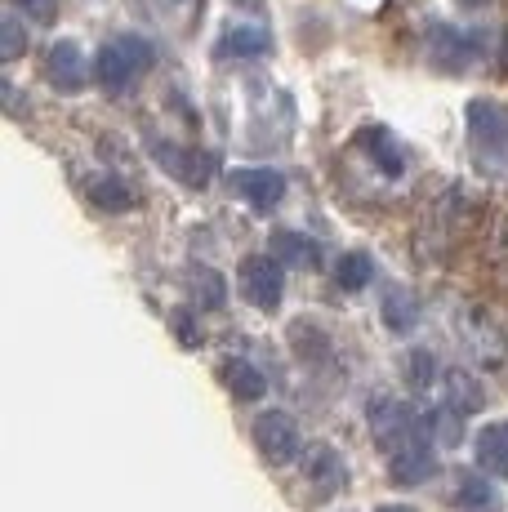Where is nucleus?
Instances as JSON below:
<instances>
[{
    "label": "nucleus",
    "instance_id": "f257e3e1",
    "mask_svg": "<svg viewBox=\"0 0 508 512\" xmlns=\"http://www.w3.org/2000/svg\"><path fill=\"white\" fill-rule=\"evenodd\" d=\"M468 121V147L473 161L495 179H508V103L495 98H473L464 112Z\"/></svg>",
    "mask_w": 508,
    "mask_h": 512
},
{
    "label": "nucleus",
    "instance_id": "f03ea898",
    "mask_svg": "<svg viewBox=\"0 0 508 512\" xmlns=\"http://www.w3.org/2000/svg\"><path fill=\"white\" fill-rule=\"evenodd\" d=\"M156 63V49L143 36H112L99 49V81L107 94H125Z\"/></svg>",
    "mask_w": 508,
    "mask_h": 512
},
{
    "label": "nucleus",
    "instance_id": "7ed1b4c3",
    "mask_svg": "<svg viewBox=\"0 0 508 512\" xmlns=\"http://www.w3.org/2000/svg\"><path fill=\"white\" fill-rule=\"evenodd\" d=\"M254 446H259V455L268 459L272 468H286L299 459L304 441H299V428L286 410H263V415L254 419Z\"/></svg>",
    "mask_w": 508,
    "mask_h": 512
},
{
    "label": "nucleus",
    "instance_id": "20e7f679",
    "mask_svg": "<svg viewBox=\"0 0 508 512\" xmlns=\"http://www.w3.org/2000/svg\"><path fill=\"white\" fill-rule=\"evenodd\" d=\"M366 423H370V437H375L379 446L393 455L397 446H406V441L415 437L419 415L406 406V401H397V397H375L366 406Z\"/></svg>",
    "mask_w": 508,
    "mask_h": 512
},
{
    "label": "nucleus",
    "instance_id": "39448f33",
    "mask_svg": "<svg viewBox=\"0 0 508 512\" xmlns=\"http://www.w3.org/2000/svg\"><path fill=\"white\" fill-rule=\"evenodd\" d=\"M281 290H286V277H281V259H268V254H250V259H241V294H246L250 308L277 312Z\"/></svg>",
    "mask_w": 508,
    "mask_h": 512
},
{
    "label": "nucleus",
    "instance_id": "423d86ee",
    "mask_svg": "<svg viewBox=\"0 0 508 512\" xmlns=\"http://www.w3.org/2000/svg\"><path fill=\"white\" fill-rule=\"evenodd\" d=\"M482 45H477L473 32H459L451 23H433L428 27V63L442 67V72H464V67L477 63Z\"/></svg>",
    "mask_w": 508,
    "mask_h": 512
},
{
    "label": "nucleus",
    "instance_id": "0eeeda50",
    "mask_svg": "<svg viewBox=\"0 0 508 512\" xmlns=\"http://www.w3.org/2000/svg\"><path fill=\"white\" fill-rule=\"evenodd\" d=\"M45 76H50L54 90L76 94L90 81V63H85V49L76 41H54L50 54H45Z\"/></svg>",
    "mask_w": 508,
    "mask_h": 512
},
{
    "label": "nucleus",
    "instance_id": "6e6552de",
    "mask_svg": "<svg viewBox=\"0 0 508 512\" xmlns=\"http://www.w3.org/2000/svg\"><path fill=\"white\" fill-rule=\"evenodd\" d=\"M152 156L165 165V174H174L188 187H205L214 174V156L197 152V147H174V143H152Z\"/></svg>",
    "mask_w": 508,
    "mask_h": 512
},
{
    "label": "nucleus",
    "instance_id": "1a4fd4ad",
    "mask_svg": "<svg viewBox=\"0 0 508 512\" xmlns=\"http://www.w3.org/2000/svg\"><path fill=\"white\" fill-rule=\"evenodd\" d=\"M388 472H393L397 486H424V481L437 472L433 441H424V437L415 432V437H410L406 446H397V450H393V459H388Z\"/></svg>",
    "mask_w": 508,
    "mask_h": 512
},
{
    "label": "nucleus",
    "instance_id": "9d476101",
    "mask_svg": "<svg viewBox=\"0 0 508 512\" xmlns=\"http://www.w3.org/2000/svg\"><path fill=\"white\" fill-rule=\"evenodd\" d=\"M232 187H237L241 201H246L250 210H259V214L277 210V201L286 196V179H281L277 170H241L237 179H232Z\"/></svg>",
    "mask_w": 508,
    "mask_h": 512
},
{
    "label": "nucleus",
    "instance_id": "9b49d317",
    "mask_svg": "<svg viewBox=\"0 0 508 512\" xmlns=\"http://www.w3.org/2000/svg\"><path fill=\"white\" fill-rule=\"evenodd\" d=\"M268 49H272L268 27H259V23H237V27H228V32L219 36L214 54L228 58V63H237V58H263Z\"/></svg>",
    "mask_w": 508,
    "mask_h": 512
},
{
    "label": "nucleus",
    "instance_id": "f8f14e48",
    "mask_svg": "<svg viewBox=\"0 0 508 512\" xmlns=\"http://www.w3.org/2000/svg\"><path fill=\"white\" fill-rule=\"evenodd\" d=\"M357 147L370 156V161L379 165V174H388V179H397V174L406 170V156H402V143L393 139V134L384 130V125H366V130L357 134Z\"/></svg>",
    "mask_w": 508,
    "mask_h": 512
},
{
    "label": "nucleus",
    "instance_id": "ddd939ff",
    "mask_svg": "<svg viewBox=\"0 0 508 512\" xmlns=\"http://www.w3.org/2000/svg\"><path fill=\"white\" fill-rule=\"evenodd\" d=\"M482 383L473 379V374H464V370H451L442 379V406H451L455 415H477V410H482Z\"/></svg>",
    "mask_w": 508,
    "mask_h": 512
},
{
    "label": "nucleus",
    "instance_id": "4468645a",
    "mask_svg": "<svg viewBox=\"0 0 508 512\" xmlns=\"http://www.w3.org/2000/svg\"><path fill=\"white\" fill-rule=\"evenodd\" d=\"M308 477H312V486H317L321 495H335V490H344L348 468H344V459H339V450H330V446L308 450Z\"/></svg>",
    "mask_w": 508,
    "mask_h": 512
},
{
    "label": "nucleus",
    "instance_id": "2eb2a0df",
    "mask_svg": "<svg viewBox=\"0 0 508 512\" xmlns=\"http://www.w3.org/2000/svg\"><path fill=\"white\" fill-rule=\"evenodd\" d=\"M451 499H455V508H464V512H500V490L486 477H473V472H464V477L455 481Z\"/></svg>",
    "mask_w": 508,
    "mask_h": 512
},
{
    "label": "nucleus",
    "instance_id": "dca6fc26",
    "mask_svg": "<svg viewBox=\"0 0 508 512\" xmlns=\"http://www.w3.org/2000/svg\"><path fill=\"white\" fill-rule=\"evenodd\" d=\"M223 383H228V392L237 401H259L263 392H268V379H263V370H254L250 361H241V357L223 361Z\"/></svg>",
    "mask_w": 508,
    "mask_h": 512
},
{
    "label": "nucleus",
    "instance_id": "f3484780",
    "mask_svg": "<svg viewBox=\"0 0 508 512\" xmlns=\"http://www.w3.org/2000/svg\"><path fill=\"white\" fill-rule=\"evenodd\" d=\"M477 464H482L486 472H508V423L500 428V423H491V428L477 432Z\"/></svg>",
    "mask_w": 508,
    "mask_h": 512
},
{
    "label": "nucleus",
    "instance_id": "a211bd4d",
    "mask_svg": "<svg viewBox=\"0 0 508 512\" xmlns=\"http://www.w3.org/2000/svg\"><path fill=\"white\" fill-rule=\"evenodd\" d=\"M148 5L170 32H192V27L201 23L205 0H148Z\"/></svg>",
    "mask_w": 508,
    "mask_h": 512
},
{
    "label": "nucleus",
    "instance_id": "6ab92c4d",
    "mask_svg": "<svg viewBox=\"0 0 508 512\" xmlns=\"http://www.w3.org/2000/svg\"><path fill=\"white\" fill-rule=\"evenodd\" d=\"M370 277H375V259H370V254H344V259L335 263V285L348 294L366 290Z\"/></svg>",
    "mask_w": 508,
    "mask_h": 512
},
{
    "label": "nucleus",
    "instance_id": "aec40b11",
    "mask_svg": "<svg viewBox=\"0 0 508 512\" xmlns=\"http://www.w3.org/2000/svg\"><path fill=\"white\" fill-rule=\"evenodd\" d=\"M384 321H388V330L406 334V330L419 321L415 294H410V290H393V294H388V299H384Z\"/></svg>",
    "mask_w": 508,
    "mask_h": 512
},
{
    "label": "nucleus",
    "instance_id": "412c9836",
    "mask_svg": "<svg viewBox=\"0 0 508 512\" xmlns=\"http://www.w3.org/2000/svg\"><path fill=\"white\" fill-rule=\"evenodd\" d=\"M90 201L99 205V210H107V214H121V210H130L134 205V192L121 179H99L90 187Z\"/></svg>",
    "mask_w": 508,
    "mask_h": 512
},
{
    "label": "nucleus",
    "instance_id": "4be33fe9",
    "mask_svg": "<svg viewBox=\"0 0 508 512\" xmlns=\"http://www.w3.org/2000/svg\"><path fill=\"white\" fill-rule=\"evenodd\" d=\"M192 299L201 303V308H223V277L219 272H210V268H192Z\"/></svg>",
    "mask_w": 508,
    "mask_h": 512
},
{
    "label": "nucleus",
    "instance_id": "5701e85b",
    "mask_svg": "<svg viewBox=\"0 0 508 512\" xmlns=\"http://www.w3.org/2000/svg\"><path fill=\"white\" fill-rule=\"evenodd\" d=\"M272 254H277L286 268H290V263H312V259H317V250H312L299 232H277V236H272Z\"/></svg>",
    "mask_w": 508,
    "mask_h": 512
},
{
    "label": "nucleus",
    "instance_id": "b1692460",
    "mask_svg": "<svg viewBox=\"0 0 508 512\" xmlns=\"http://www.w3.org/2000/svg\"><path fill=\"white\" fill-rule=\"evenodd\" d=\"M23 49H27L23 23H18V14H5V18H0V58H5V63H18V58H23Z\"/></svg>",
    "mask_w": 508,
    "mask_h": 512
},
{
    "label": "nucleus",
    "instance_id": "393cba45",
    "mask_svg": "<svg viewBox=\"0 0 508 512\" xmlns=\"http://www.w3.org/2000/svg\"><path fill=\"white\" fill-rule=\"evenodd\" d=\"M406 370H410V383L415 388H428V383H437L433 374H437V361H433V352H410V361H406Z\"/></svg>",
    "mask_w": 508,
    "mask_h": 512
},
{
    "label": "nucleus",
    "instance_id": "a878e982",
    "mask_svg": "<svg viewBox=\"0 0 508 512\" xmlns=\"http://www.w3.org/2000/svg\"><path fill=\"white\" fill-rule=\"evenodd\" d=\"M14 5L27 9L36 23H50V18H54V0H14Z\"/></svg>",
    "mask_w": 508,
    "mask_h": 512
},
{
    "label": "nucleus",
    "instance_id": "bb28decb",
    "mask_svg": "<svg viewBox=\"0 0 508 512\" xmlns=\"http://www.w3.org/2000/svg\"><path fill=\"white\" fill-rule=\"evenodd\" d=\"M174 334H183V348H197V326H192V321L183 317V312L174 317Z\"/></svg>",
    "mask_w": 508,
    "mask_h": 512
},
{
    "label": "nucleus",
    "instance_id": "cd10ccee",
    "mask_svg": "<svg viewBox=\"0 0 508 512\" xmlns=\"http://www.w3.org/2000/svg\"><path fill=\"white\" fill-rule=\"evenodd\" d=\"M464 9H482V5H491V0H459Z\"/></svg>",
    "mask_w": 508,
    "mask_h": 512
},
{
    "label": "nucleus",
    "instance_id": "c85d7f7f",
    "mask_svg": "<svg viewBox=\"0 0 508 512\" xmlns=\"http://www.w3.org/2000/svg\"><path fill=\"white\" fill-rule=\"evenodd\" d=\"M379 512H410V508H379Z\"/></svg>",
    "mask_w": 508,
    "mask_h": 512
}]
</instances>
